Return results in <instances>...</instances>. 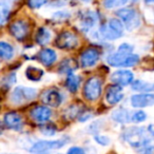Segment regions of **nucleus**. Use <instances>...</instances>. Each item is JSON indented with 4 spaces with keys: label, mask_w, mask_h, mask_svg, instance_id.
Returning <instances> with one entry per match:
<instances>
[{
    "label": "nucleus",
    "mask_w": 154,
    "mask_h": 154,
    "mask_svg": "<svg viewBox=\"0 0 154 154\" xmlns=\"http://www.w3.org/2000/svg\"><path fill=\"white\" fill-rule=\"evenodd\" d=\"M122 137L139 154H154V136L145 127H131L122 133Z\"/></svg>",
    "instance_id": "nucleus-1"
},
{
    "label": "nucleus",
    "mask_w": 154,
    "mask_h": 154,
    "mask_svg": "<svg viewBox=\"0 0 154 154\" xmlns=\"http://www.w3.org/2000/svg\"><path fill=\"white\" fill-rule=\"evenodd\" d=\"M139 61L138 55L133 53V45L125 42L118 47L117 51L110 54L107 62L115 68H130Z\"/></svg>",
    "instance_id": "nucleus-2"
},
{
    "label": "nucleus",
    "mask_w": 154,
    "mask_h": 154,
    "mask_svg": "<svg viewBox=\"0 0 154 154\" xmlns=\"http://www.w3.org/2000/svg\"><path fill=\"white\" fill-rule=\"evenodd\" d=\"M101 37L107 40H116L124 33V24L118 18H111L106 24L99 29Z\"/></svg>",
    "instance_id": "nucleus-3"
},
{
    "label": "nucleus",
    "mask_w": 154,
    "mask_h": 154,
    "mask_svg": "<svg viewBox=\"0 0 154 154\" xmlns=\"http://www.w3.org/2000/svg\"><path fill=\"white\" fill-rule=\"evenodd\" d=\"M116 15L118 16L120 21L124 22L125 26L129 31L135 30V29L139 28V26H140V22H141L140 16H139V14L134 9H131V8H122V9L117 10Z\"/></svg>",
    "instance_id": "nucleus-4"
},
{
    "label": "nucleus",
    "mask_w": 154,
    "mask_h": 154,
    "mask_svg": "<svg viewBox=\"0 0 154 154\" xmlns=\"http://www.w3.org/2000/svg\"><path fill=\"white\" fill-rule=\"evenodd\" d=\"M37 96V90L29 87H16L11 94V101L16 106L24 105Z\"/></svg>",
    "instance_id": "nucleus-5"
},
{
    "label": "nucleus",
    "mask_w": 154,
    "mask_h": 154,
    "mask_svg": "<svg viewBox=\"0 0 154 154\" xmlns=\"http://www.w3.org/2000/svg\"><path fill=\"white\" fill-rule=\"evenodd\" d=\"M101 91H103V82L98 77L93 76L87 80L84 87L82 94L87 100L96 101L100 97Z\"/></svg>",
    "instance_id": "nucleus-6"
},
{
    "label": "nucleus",
    "mask_w": 154,
    "mask_h": 154,
    "mask_svg": "<svg viewBox=\"0 0 154 154\" xmlns=\"http://www.w3.org/2000/svg\"><path fill=\"white\" fill-rule=\"evenodd\" d=\"M66 141H68V138L56 139V140H39L32 146L30 151L34 154L47 153L49 150L60 149V148H62L66 145Z\"/></svg>",
    "instance_id": "nucleus-7"
},
{
    "label": "nucleus",
    "mask_w": 154,
    "mask_h": 154,
    "mask_svg": "<svg viewBox=\"0 0 154 154\" xmlns=\"http://www.w3.org/2000/svg\"><path fill=\"white\" fill-rule=\"evenodd\" d=\"M100 57V52L96 48H88L82 53L79 57L80 66L84 69L92 68L97 63Z\"/></svg>",
    "instance_id": "nucleus-8"
},
{
    "label": "nucleus",
    "mask_w": 154,
    "mask_h": 154,
    "mask_svg": "<svg viewBox=\"0 0 154 154\" xmlns=\"http://www.w3.org/2000/svg\"><path fill=\"white\" fill-rule=\"evenodd\" d=\"M56 45L59 49L63 50H72L78 45V38L74 33L70 31H64L60 33L56 38Z\"/></svg>",
    "instance_id": "nucleus-9"
},
{
    "label": "nucleus",
    "mask_w": 154,
    "mask_h": 154,
    "mask_svg": "<svg viewBox=\"0 0 154 154\" xmlns=\"http://www.w3.org/2000/svg\"><path fill=\"white\" fill-rule=\"evenodd\" d=\"M10 33L18 40H23L30 33V24L23 19L15 20L10 24Z\"/></svg>",
    "instance_id": "nucleus-10"
},
{
    "label": "nucleus",
    "mask_w": 154,
    "mask_h": 154,
    "mask_svg": "<svg viewBox=\"0 0 154 154\" xmlns=\"http://www.w3.org/2000/svg\"><path fill=\"white\" fill-rule=\"evenodd\" d=\"M134 79V74L130 70H117L111 75V82L114 85L120 87H126L132 84Z\"/></svg>",
    "instance_id": "nucleus-11"
},
{
    "label": "nucleus",
    "mask_w": 154,
    "mask_h": 154,
    "mask_svg": "<svg viewBox=\"0 0 154 154\" xmlns=\"http://www.w3.org/2000/svg\"><path fill=\"white\" fill-rule=\"evenodd\" d=\"M30 116L37 124H45L52 116V111L47 106H37L30 112Z\"/></svg>",
    "instance_id": "nucleus-12"
},
{
    "label": "nucleus",
    "mask_w": 154,
    "mask_h": 154,
    "mask_svg": "<svg viewBox=\"0 0 154 154\" xmlns=\"http://www.w3.org/2000/svg\"><path fill=\"white\" fill-rule=\"evenodd\" d=\"M131 105L134 108H146L154 106V93H141L131 96Z\"/></svg>",
    "instance_id": "nucleus-13"
},
{
    "label": "nucleus",
    "mask_w": 154,
    "mask_h": 154,
    "mask_svg": "<svg viewBox=\"0 0 154 154\" xmlns=\"http://www.w3.org/2000/svg\"><path fill=\"white\" fill-rule=\"evenodd\" d=\"M3 122L5 127H8L11 130L19 131L21 130L23 126V119L22 116L17 112H8L3 116Z\"/></svg>",
    "instance_id": "nucleus-14"
},
{
    "label": "nucleus",
    "mask_w": 154,
    "mask_h": 154,
    "mask_svg": "<svg viewBox=\"0 0 154 154\" xmlns=\"http://www.w3.org/2000/svg\"><path fill=\"white\" fill-rule=\"evenodd\" d=\"M42 103L45 105L49 106V107L57 108L58 106H60L62 101V96L57 90L55 89H50V90L45 91L42 94Z\"/></svg>",
    "instance_id": "nucleus-15"
},
{
    "label": "nucleus",
    "mask_w": 154,
    "mask_h": 154,
    "mask_svg": "<svg viewBox=\"0 0 154 154\" xmlns=\"http://www.w3.org/2000/svg\"><path fill=\"white\" fill-rule=\"evenodd\" d=\"M18 0H0V26L7 23Z\"/></svg>",
    "instance_id": "nucleus-16"
},
{
    "label": "nucleus",
    "mask_w": 154,
    "mask_h": 154,
    "mask_svg": "<svg viewBox=\"0 0 154 154\" xmlns=\"http://www.w3.org/2000/svg\"><path fill=\"white\" fill-rule=\"evenodd\" d=\"M122 98H124V93H122V89L120 86L113 85V86H110L107 89L106 99H107V103L109 105H116Z\"/></svg>",
    "instance_id": "nucleus-17"
},
{
    "label": "nucleus",
    "mask_w": 154,
    "mask_h": 154,
    "mask_svg": "<svg viewBox=\"0 0 154 154\" xmlns=\"http://www.w3.org/2000/svg\"><path fill=\"white\" fill-rule=\"evenodd\" d=\"M97 23V16L93 12H86L80 17V29L84 32H88Z\"/></svg>",
    "instance_id": "nucleus-18"
},
{
    "label": "nucleus",
    "mask_w": 154,
    "mask_h": 154,
    "mask_svg": "<svg viewBox=\"0 0 154 154\" xmlns=\"http://www.w3.org/2000/svg\"><path fill=\"white\" fill-rule=\"evenodd\" d=\"M38 60L45 66H50L56 61L57 54L52 49H43L38 53Z\"/></svg>",
    "instance_id": "nucleus-19"
},
{
    "label": "nucleus",
    "mask_w": 154,
    "mask_h": 154,
    "mask_svg": "<svg viewBox=\"0 0 154 154\" xmlns=\"http://www.w3.org/2000/svg\"><path fill=\"white\" fill-rule=\"evenodd\" d=\"M52 38V33L48 28H39L38 31L36 32V36H35V40L39 45H45L51 41Z\"/></svg>",
    "instance_id": "nucleus-20"
},
{
    "label": "nucleus",
    "mask_w": 154,
    "mask_h": 154,
    "mask_svg": "<svg viewBox=\"0 0 154 154\" xmlns=\"http://www.w3.org/2000/svg\"><path fill=\"white\" fill-rule=\"evenodd\" d=\"M15 55V50L11 43L7 41H0V59L11 60Z\"/></svg>",
    "instance_id": "nucleus-21"
},
{
    "label": "nucleus",
    "mask_w": 154,
    "mask_h": 154,
    "mask_svg": "<svg viewBox=\"0 0 154 154\" xmlns=\"http://www.w3.org/2000/svg\"><path fill=\"white\" fill-rule=\"evenodd\" d=\"M131 86H132L133 90L137 91V92H141V93L154 92V84L145 82V80H140V79L134 80V82H132Z\"/></svg>",
    "instance_id": "nucleus-22"
},
{
    "label": "nucleus",
    "mask_w": 154,
    "mask_h": 154,
    "mask_svg": "<svg viewBox=\"0 0 154 154\" xmlns=\"http://www.w3.org/2000/svg\"><path fill=\"white\" fill-rule=\"evenodd\" d=\"M78 68V63L75 61L73 58H69V59H64L63 61L60 62L59 64V72L63 73V74H71L75 70H77Z\"/></svg>",
    "instance_id": "nucleus-23"
},
{
    "label": "nucleus",
    "mask_w": 154,
    "mask_h": 154,
    "mask_svg": "<svg viewBox=\"0 0 154 154\" xmlns=\"http://www.w3.org/2000/svg\"><path fill=\"white\" fill-rule=\"evenodd\" d=\"M112 118L115 120L116 122L119 124H127V122H131V116L129 112L124 108L117 109L112 113Z\"/></svg>",
    "instance_id": "nucleus-24"
},
{
    "label": "nucleus",
    "mask_w": 154,
    "mask_h": 154,
    "mask_svg": "<svg viewBox=\"0 0 154 154\" xmlns=\"http://www.w3.org/2000/svg\"><path fill=\"white\" fill-rule=\"evenodd\" d=\"M79 85H80L79 76H77V75L73 74V73L68 75V78L66 80V87L71 93L76 92L78 90V88H79Z\"/></svg>",
    "instance_id": "nucleus-25"
},
{
    "label": "nucleus",
    "mask_w": 154,
    "mask_h": 154,
    "mask_svg": "<svg viewBox=\"0 0 154 154\" xmlns=\"http://www.w3.org/2000/svg\"><path fill=\"white\" fill-rule=\"evenodd\" d=\"M43 75V71L39 68H35V66H29L26 70V76L28 79L32 80V82H38L41 79V77Z\"/></svg>",
    "instance_id": "nucleus-26"
},
{
    "label": "nucleus",
    "mask_w": 154,
    "mask_h": 154,
    "mask_svg": "<svg viewBox=\"0 0 154 154\" xmlns=\"http://www.w3.org/2000/svg\"><path fill=\"white\" fill-rule=\"evenodd\" d=\"M146 119H147V114L145 111H141V110L133 112L131 115V122L134 124H140V122H145Z\"/></svg>",
    "instance_id": "nucleus-27"
},
{
    "label": "nucleus",
    "mask_w": 154,
    "mask_h": 154,
    "mask_svg": "<svg viewBox=\"0 0 154 154\" xmlns=\"http://www.w3.org/2000/svg\"><path fill=\"white\" fill-rule=\"evenodd\" d=\"M40 131L43 135L45 136H52L56 133V126L53 124H42V126L40 127Z\"/></svg>",
    "instance_id": "nucleus-28"
},
{
    "label": "nucleus",
    "mask_w": 154,
    "mask_h": 154,
    "mask_svg": "<svg viewBox=\"0 0 154 154\" xmlns=\"http://www.w3.org/2000/svg\"><path fill=\"white\" fill-rule=\"evenodd\" d=\"M49 0H28V5L30 9L32 10H36V9H40L41 7L48 3Z\"/></svg>",
    "instance_id": "nucleus-29"
},
{
    "label": "nucleus",
    "mask_w": 154,
    "mask_h": 154,
    "mask_svg": "<svg viewBox=\"0 0 154 154\" xmlns=\"http://www.w3.org/2000/svg\"><path fill=\"white\" fill-rule=\"evenodd\" d=\"M94 140L100 146H108L110 143V138L108 136H106V135L95 134L94 135Z\"/></svg>",
    "instance_id": "nucleus-30"
},
{
    "label": "nucleus",
    "mask_w": 154,
    "mask_h": 154,
    "mask_svg": "<svg viewBox=\"0 0 154 154\" xmlns=\"http://www.w3.org/2000/svg\"><path fill=\"white\" fill-rule=\"evenodd\" d=\"M70 17V14L66 11H60V12H57L55 15L53 16V19L54 20H57V21H63V20L68 19Z\"/></svg>",
    "instance_id": "nucleus-31"
},
{
    "label": "nucleus",
    "mask_w": 154,
    "mask_h": 154,
    "mask_svg": "<svg viewBox=\"0 0 154 154\" xmlns=\"http://www.w3.org/2000/svg\"><path fill=\"white\" fill-rule=\"evenodd\" d=\"M15 82H16V75L14 73H12V74H10L9 76H7L5 78V86L10 88L12 85L15 84Z\"/></svg>",
    "instance_id": "nucleus-32"
},
{
    "label": "nucleus",
    "mask_w": 154,
    "mask_h": 154,
    "mask_svg": "<svg viewBox=\"0 0 154 154\" xmlns=\"http://www.w3.org/2000/svg\"><path fill=\"white\" fill-rule=\"evenodd\" d=\"M103 5L107 9H113L119 5V0H103Z\"/></svg>",
    "instance_id": "nucleus-33"
},
{
    "label": "nucleus",
    "mask_w": 154,
    "mask_h": 154,
    "mask_svg": "<svg viewBox=\"0 0 154 154\" xmlns=\"http://www.w3.org/2000/svg\"><path fill=\"white\" fill-rule=\"evenodd\" d=\"M66 154H86V152L80 147H72L68 150Z\"/></svg>",
    "instance_id": "nucleus-34"
},
{
    "label": "nucleus",
    "mask_w": 154,
    "mask_h": 154,
    "mask_svg": "<svg viewBox=\"0 0 154 154\" xmlns=\"http://www.w3.org/2000/svg\"><path fill=\"white\" fill-rule=\"evenodd\" d=\"M138 0H119V5H125L127 3H135Z\"/></svg>",
    "instance_id": "nucleus-35"
},
{
    "label": "nucleus",
    "mask_w": 154,
    "mask_h": 154,
    "mask_svg": "<svg viewBox=\"0 0 154 154\" xmlns=\"http://www.w3.org/2000/svg\"><path fill=\"white\" fill-rule=\"evenodd\" d=\"M147 130H148V132L152 135V136H154V125L153 124L149 125V126H148V128H147Z\"/></svg>",
    "instance_id": "nucleus-36"
},
{
    "label": "nucleus",
    "mask_w": 154,
    "mask_h": 154,
    "mask_svg": "<svg viewBox=\"0 0 154 154\" xmlns=\"http://www.w3.org/2000/svg\"><path fill=\"white\" fill-rule=\"evenodd\" d=\"M146 3H153L154 2V0H145Z\"/></svg>",
    "instance_id": "nucleus-37"
},
{
    "label": "nucleus",
    "mask_w": 154,
    "mask_h": 154,
    "mask_svg": "<svg viewBox=\"0 0 154 154\" xmlns=\"http://www.w3.org/2000/svg\"><path fill=\"white\" fill-rule=\"evenodd\" d=\"M82 1H84V2H90L91 0H82Z\"/></svg>",
    "instance_id": "nucleus-38"
},
{
    "label": "nucleus",
    "mask_w": 154,
    "mask_h": 154,
    "mask_svg": "<svg viewBox=\"0 0 154 154\" xmlns=\"http://www.w3.org/2000/svg\"><path fill=\"white\" fill-rule=\"evenodd\" d=\"M0 132H1V125H0Z\"/></svg>",
    "instance_id": "nucleus-39"
}]
</instances>
